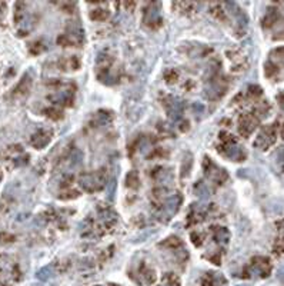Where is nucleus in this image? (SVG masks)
Returning <instances> with one entry per match:
<instances>
[{
    "instance_id": "f257e3e1",
    "label": "nucleus",
    "mask_w": 284,
    "mask_h": 286,
    "mask_svg": "<svg viewBox=\"0 0 284 286\" xmlns=\"http://www.w3.org/2000/svg\"><path fill=\"white\" fill-rule=\"evenodd\" d=\"M46 85L52 89V92L47 95V99L52 102V106L60 109L73 106L76 95V86L73 83H63L57 79H52V82H47Z\"/></svg>"
},
{
    "instance_id": "f03ea898",
    "label": "nucleus",
    "mask_w": 284,
    "mask_h": 286,
    "mask_svg": "<svg viewBox=\"0 0 284 286\" xmlns=\"http://www.w3.org/2000/svg\"><path fill=\"white\" fill-rule=\"evenodd\" d=\"M217 152L221 156L228 157V159H231L234 162H243L246 159V156H247L244 149L239 146L237 139L233 135H230L228 132H220Z\"/></svg>"
},
{
    "instance_id": "7ed1b4c3",
    "label": "nucleus",
    "mask_w": 284,
    "mask_h": 286,
    "mask_svg": "<svg viewBox=\"0 0 284 286\" xmlns=\"http://www.w3.org/2000/svg\"><path fill=\"white\" fill-rule=\"evenodd\" d=\"M107 182V173L106 169H99L95 172H83L79 175V185L82 190L87 193L103 190Z\"/></svg>"
},
{
    "instance_id": "20e7f679",
    "label": "nucleus",
    "mask_w": 284,
    "mask_h": 286,
    "mask_svg": "<svg viewBox=\"0 0 284 286\" xmlns=\"http://www.w3.org/2000/svg\"><path fill=\"white\" fill-rule=\"evenodd\" d=\"M271 272H273V263L269 257L254 256L250 260L249 266L244 268L242 278L249 279L252 275H258L260 278H267V276H270Z\"/></svg>"
},
{
    "instance_id": "39448f33",
    "label": "nucleus",
    "mask_w": 284,
    "mask_h": 286,
    "mask_svg": "<svg viewBox=\"0 0 284 286\" xmlns=\"http://www.w3.org/2000/svg\"><path fill=\"white\" fill-rule=\"evenodd\" d=\"M1 159L7 165L9 169H12V168L14 169V168L25 166L29 162V155L20 144H10L9 147H6L3 150Z\"/></svg>"
},
{
    "instance_id": "423d86ee",
    "label": "nucleus",
    "mask_w": 284,
    "mask_h": 286,
    "mask_svg": "<svg viewBox=\"0 0 284 286\" xmlns=\"http://www.w3.org/2000/svg\"><path fill=\"white\" fill-rule=\"evenodd\" d=\"M279 129L282 130L280 123H273V125H266L264 128L260 130V133L257 135L256 141H254V147L260 149V150H269L273 144L277 142V136H279Z\"/></svg>"
},
{
    "instance_id": "0eeeda50",
    "label": "nucleus",
    "mask_w": 284,
    "mask_h": 286,
    "mask_svg": "<svg viewBox=\"0 0 284 286\" xmlns=\"http://www.w3.org/2000/svg\"><path fill=\"white\" fill-rule=\"evenodd\" d=\"M143 23L144 26L152 30H157L161 28L163 25V17H161V12H160V4L153 1V3H147L143 9Z\"/></svg>"
},
{
    "instance_id": "6e6552de",
    "label": "nucleus",
    "mask_w": 284,
    "mask_h": 286,
    "mask_svg": "<svg viewBox=\"0 0 284 286\" xmlns=\"http://www.w3.org/2000/svg\"><path fill=\"white\" fill-rule=\"evenodd\" d=\"M57 44L63 47H79L83 44V30L80 26L70 25L67 26V32L62 33L57 37Z\"/></svg>"
},
{
    "instance_id": "1a4fd4ad",
    "label": "nucleus",
    "mask_w": 284,
    "mask_h": 286,
    "mask_svg": "<svg viewBox=\"0 0 284 286\" xmlns=\"http://www.w3.org/2000/svg\"><path fill=\"white\" fill-rule=\"evenodd\" d=\"M203 169H204L206 178L209 180H212L214 185H224V182L228 179L227 172L224 171V169H221L220 166H217L210 157H204V160H203Z\"/></svg>"
},
{
    "instance_id": "9d476101",
    "label": "nucleus",
    "mask_w": 284,
    "mask_h": 286,
    "mask_svg": "<svg viewBox=\"0 0 284 286\" xmlns=\"http://www.w3.org/2000/svg\"><path fill=\"white\" fill-rule=\"evenodd\" d=\"M130 278L140 286H150L156 282L157 273L146 262H140L136 272H130Z\"/></svg>"
},
{
    "instance_id": "9b49d317",
    "label": "nucleus",
    "mask_w": 284,
    "mask_h": 286,
    "mask_svg": "<svg viewBox=\"0 0 284 286\" xmlns=\"http://www.w3.org/2000/svg\"><path fill=\"white\" fill-rule=\"evenodd\" d=\"M260 125V119L257 117L256 114L250 112H244L240 114L239 117V133L242 135L243 138H250L252 133L257 129V126Z\"/></svg>"
},
{
    "instance_id": "f8f14e48",
    "label": "nucleus",
    "mask_w": 284,
    "mask_h": 286,
    "mask_svg": "<svg viewBox=\"0 0 284 286\" xmlns=\"http://www.w3.org/2000/svg\"><path fill=\"white\" fill-rule=\"evenodd\" d=\"M53 139V130L50 128H39L32 136H30V144L37 149V150H42L44 149L49 143L52 142Z\"/></svg>"
},
{
    "instance_id": "ddd939ff",
    "label": "nucleus",
    "mask_w": 284,
    "mask_h": 286,
    "mask_svg": "<svg viewBox=\"0 0 284 286\" xmlns=\"http://www.w3.org/2000/svg\"><path fill=\"white\" fill-rule=\"evenodd\" d=\"M32 85H33V80H32V76L26 73L20 82L14 86V89L10 92V99L16 100V102H22L28 98L30 95V90H32Z\"/></svg>"
},
{
    "instance_id": "4468645a",
    "label": "nucleus",
    "mask_w": 284,
    "mask_h": 286,
    "mask_svg": "<svg viewBox=\"0 0 284 286\" xmlns=\"http://www.w3.org/2000/svg\"><path fill=\"white\" fill-rule=\"evenodd\" d=\"M228 60L231 62V71L233 72H243L249 66L247 57L243 56L240 50H231L227 52Z\"/></svg>"
},
{
    "instance_id": "2eb2a0df",
    "label": "nucleus",
    "mask_w": 284,
    "mask_h": 286,
    "mask_svg": "<svg viewBox=\"0 0 284 286\" xmlns=\"http://www.w3.org/2000/svg\"><path fill=\"white\" fill-rule=\"evenodd\" d=\"M210 235H212L214 243H217L219 246H226L230 241V232L226 228L219 226V225L210 228Z\"/></svg>"
},
{
    "instance_id": "dca6fc26",
    "label": "nucleus",
    "mask_w": 284,
    "mask_h": 286,
    "mask_svg": "<svg viewBox=\"0 0 284 286\" xmlns=\"http://www.w3.org/2000/svg\"><path fill=\"white\" fill-rule=\"evenodd\" d=\"M201 286H227V281L223 275L216 273V272H207L201 281H200Z\"/></svg>"
},
{
    "instance_id": "f3484780",
    "label": "nucleus",
    "mask_w": 284,
    "mask_h": 286,
    "mask_svg": "<svg viewBox=\"0 0 284 286\" xmlns=\"http://www.w3.org/2000/svg\"><path fill=\"white\" fill-rule=\"evenodd\" d=\"M282 19L280 12L276 9V6H271L267 9V12L264 14L263 20H261V26L264 29H270L273 26H276V22H279Z\"/></svg>"
},
{
    "instance_id": "a211bd4d",
    "label": "nucleus",
    "mask_w": 284,
    "mask_h": 286,
    "mask_svg": "<svg viewBox=\"0 0 284 286\" xmlns=\"http://www.w3.org/2000/svg\"><path fill=\"white\" fill-rule=\"evenodd\" d=\"M171 7L177 13L183 14V16H191L197 10V4L193 3V1H176V3L171 4Z\"/></svg>"
},
{
    "instance_id": "6ab92c4d",
    "label": "nucleus",
    "mask_w": 284,
    "mask_h": 286,
    "mask_svg": "<svg viewBox=\"0 0 284 286\" xmlns=\"http://www.w3.org/2000/svg\"><path fill=\"white\" fill-rule=\"evenodd\" d=\"M114 116L112 112H109V110H99L97 113L93 116V120H92V125L95 126V128H97V126H106V125H110L112 122H113ZM92 126V128H93Z\"/></svg>"
},
{
    "instance_id": "aec40b11",
    "label": "nucleus",
    "mask_w": 284,
    "mask_h": 286,
    "mask_svg": "<svg viewBox=\"0 0 284 286\" xmlns=\"http://www.w3.org/2000/svg\"><path fill=\"white\" fill-rule=\"evenodd\" d=\"M57 66L60 68V71H79L80 60L77 56L63 57L57 62Z\"/></svg>"
},
{
    "instance_id": "412c9836",
    "label": "nucleus",
    "mask_w": 284,
    "mask_h": 286,
    "mask_svg": "<svg viewBox=\"0 0 284 286\" xmlns=\"http://www.w3.org/2000/svg\"><path fill=\"white\" fill-rule=\"evenodd\" d=\"M109 16H110V10L104 4H97V7L90 12V19L95 22H104L109 19Z\"/></svg>"
},
{
    "instance_id": "4be33fe9",
    "label": "nucleus",
    "mask_w": 284,
    "mask_h": 286,
    "mask_svg": "<svg viewBox=\"0 0 284 286\" xmlns=\"http://www.w3.org/2000/svg\"><path fill=\"white\" fill-rule=\"evenodd\" d=\"M209 10H210V13L213 14L216 19H219L221 22H227L228 20V12L224 9V4H221V3H212Z\"/></svg>"
},
{
    "instance_id": "5701e85b",
    "label": "nucleus",
    "mask_w": 284,
    "mask_h": 286,
    "mask_svg": "<svg viewBox=\"0 0 284 286\" xmlns=\"http://www.w3.org/2000/svg\"><path fill=\"white\" fill-rule=\"evenodd\" d=\"M160 246L169 249V250H171L173 253H176L177 250L183 249V242H182L177 236H170V238L164 239L163 242L160 243Z\"/></svg>"
},
{
    "instance_id": "b1692460",
    "label": "nucleus",
    "mask_w": 284,
    "mask_h": 286,
    "mask_svg": "<svg viewBox=\"0 0 284 286\" xmlns=\"http://www.w3.org/2000/svg\"><path fill=\"white\" fill-rule=\"evenodd\" d=\"M280 72H282V66L273 63L271 60H267V62H266V65H264V74H266L269 79L277 77V74H279Z\"/></svg>"
},
{
    "instance_id": "393cba45",
    "label": "nucleus",
    "mask_w": 284,
    "mask_h": 286,
    "mask_svg": "<svg viewBox=\"0 0 284 286\" xmlns=\"http://www.w3.org/2000/svg\"><path fill=\"white\" fill-rule=\"evenodd\" d=\"M126 186L130 189H139L140 187V178L136 171L128 172L126 176Z\"/></svg>"
},
{
    "instance_id": "a878e982",
    "label": "nucleus",
    "mask_w": 284,
    "mask_h": 286,
    "mask_svg": "<svg viewBox=\"0 0 284 286\" xmlns=\"http://www.w3.org/2000/svg\"><path fill=\"white\" fill-rule=\"evenodd\" d=\"M160 286H180V278L174 273H166L161 278Z\"/></svg>"
},
{
    "instance_id": "bb28decb",
    "label": "nucleus",
    "mask_w": 284,
    "mask_h": 286,
    "mask_svg": "<svg viewBox=\"0 0 284 286\" xmlns=\"http://www.w3.org/2000/svg\"><path fill=\"white\" fill-rule=\"evenodd\" d=\"M44 114L52 120H60L63 117V110L60 107H56V106H50L44 110Z\"/></svg>"
},
{
    "instance_id": "cd10ccee",
    "label": "nucleus",
    "mask_w": 284,
    "mask_h": 286,
    "mask_svg": "<svg viewBox=\"0 0 284 286\" xmlns=\"http://www.w3.org/2000/svg\"><path fill=\"white\" fill-rule=\"evenodd\" d=\"M167 169L166 168H163V166H158V168H155L153 169V172L150 173V176H152V179L153 180H156V182H163L164 180V178L169 175V172H166Z\"/></svg>"
},
{
    "instance_id": "c85d7f7f",
    "label": "nucleus",
    "mask_w": 284,
    "mask_h": 286,
    "mask_svg": "<svg viewBox=\"0 0 284 286\" xmlns=\"http://www.w3.org/2000/svg\"><path fill=\"white\" fill-rule=\"evenodd\" d=\"M190 238H191V242H193V245H194V246H197V248H200V246L204 243V241H206V233L196 230V232H191Z\"/></svg>"
},
{
    "instance_id": "c756f323",
    "label": "nucleus",
    "mask_w": 284,
    "mask_h": 286,
    "mask_svg": "<svg viewBox=\"0 0 284 286\" xmlns=\"http://www.w3.org/2000/svg\"><path fill=\"white\" fill-rule=\"evenodd\" d=\"M164 80H166L169 85L176 83V82L179 80V72L174 71V69H169V71H166V73H164Z\"/></svg>"
},
{
    "instance_id": "7c9ffc66",
    "label": "nucleus",
    "mask_w": 284,
    "mask_h": 286,
    "mask_svg": "<svg viewBox=\"0 0 284 286\" xmlns=\"http://www.w3.org/2000/svg\"><path fill=\"white\" fill-rule=\"evenodd\" d=\"M29 49H30V53H32V55H40V53H43V52L46 50V46H44L40 40H37V42L32 43V44L29 46Z\"/></svg>"
},
{
    "instance_id": "2f4dec72",
    "label": "nucleus",
    "mask_w": 284,
    "mask_h": 286,
    "mask_svg": "<svg viewBox=\"0 0 284 286\" xmlns=\"http://www.w3.org/2000/svg\"><path fill=\"white\" fill-rule=\"evenodd\" d=\"M283 250H284L283 239H282V238H279V239H276V243H274V246H273V252H274V255H277L279 257H282L283 256Z\"/></svg>"
},
{
    "instance_id": "473e14b6",
    "label": "nucleus",
    "mask_w": 284,
    "mask_h": 286,
    "mask_svg": "<svg viewBox=\"0 0 284 286\" xmlns=\"http://www.w3.org/2000/svg\"><path fill=\"white\" fill-rule=\"evenodd\" d=\"M167 155H169V153H167L164 149H160V147H158V149H155V150L149 155V159H153V157H167Z\"/></svg>"
},
{
    "instance_id": "72a5a7b5",
    "label": "nucleus",
    "mask_w": 284,
    "mask_h": 286,
    "mask_svg": "<svg viewBox=\"0 0 284 286\" xmlns=\"http://www.w3.org/2000/svg\"><path fill=\"white\" fill-rule=\"evenodd\" d=\"M6 13V3H0V19Z\"/></svg>"
},
{
    "instance_id": "f704fd0d",
    "label": "nucleus",
    "mask_w": 284,
    "mask_h": 286,
    "mask_svg": "<svg viewBox=\"0 0 284 286\" xmlns=\"http://www.w3.org/2000/svg\"><path fill=\"white\" fill-rule=\"evenodd\" d=\"M1 179H3V172L0 169V182H1Z\"/></svg>"
},
{
    "instance_id": "c9c22d12",
    "label": "nucleus",
    "mask_w": 284,
    "mask_h": 286,
    "mask_svg": "<svg viewBox=\"0 0 284 286\" xmlns=\"http://www.w3.org/2000/svg\"><path fill=\"white\" fill-rule=\"evenodd\" d=\"M109 286H120V285H114V284H110V285Z\"/></svg>"
},
{
    "instance_id": "e433bc0d",
    "label": "nucleus",
    "mask_w": 284,
    "mask_h": 286,
    "mask_svg": "<svg viewBox=\"0 0 284 286\" xmlns=\"http://www.w3.org/2000/svg\"><path fill=\"white\" fill-rule=\"evenodd\" d=\"M0 286H9V285H0Z\"/></svg>"
}]
</instances>
